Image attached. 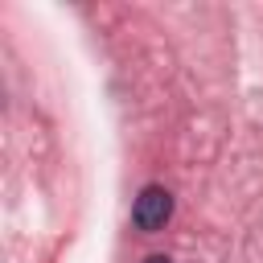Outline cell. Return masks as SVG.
I'll return each mask as SVG.
<instances>
[{
  "label": "cell",
  "mask_w": 263,
  "mask_h": 263,
  "mask_svg": "<svg viewBox=\"0 0 263 263\" xmlns=\"http://www.w3.org/2000/svg\"><path fill=\"white\" fill-rule=\"evenodd\" d=\"M144 263H173V259H168V255H148Z\"/></svg>",
  "instance_id": "cell-2"
},
{
  "label": "cell",
  "mask_w": 263,
  "mask_h": 263,
  "mask_svg": "<svg viewBox=\"0 0 263 263\" xmlns=\"http://www.w3.org/2000/svg\"><path fill=\"white\" fill-rule=\"evenodd\" d=\"M168 218H173V193L160 189V185H148V189L136 197V205H132V222H136L140 230H148V234L164 230Z\"/></svg>",
  "instance_id": "cell-1"
}]
</instances>
